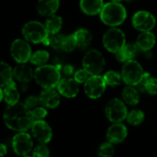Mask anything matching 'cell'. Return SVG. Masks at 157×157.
Wrapping results in <instances>:
<instances>
[{
  "mask_svg": "<svg viewBox=\"0 0 157 157\" xmlns=\"http://www.w3.org/2000/svg\"><path fill=\"white\" fill-rule=\"evenodd\" d=\"M35 120L31 111L24 103L8 106L4 112V122L7 128L17 132H27L31 129Z\"/></svg>",
  "mask_w": 157,
  "mask_h": 157,
  "instance_id": "obj_1",
  "label": "cell"
},
{
  "mask_svg": "<svg viewBox=\"0 0 157 157\" xmlns=\"http://www.w3.org/2000/svg\"><path fill=\"white\" fill-rule=\"evenodd\" d=\"M61 72L57 66L45 64L39 66L34 72V79L38 85L44 89L54 88L58 86L61 79Z\"/></svg>",
  "mask_w": 157,
  "mask_h": 157,
  "instance_id": "obj_2",
  "label": "cell"
},
{
  "mask_svg": "<svg viewBox=\"0 0 157 157\" xmlns=\"http://www.w3.org/2000/svg\"><path fill=\"white\" fill-rule=\"evenodd\" d=\"M126 17V8L121 3L110 2L105 4L100 12V18L102 22L111 27H116L122 24Z\"/></svg>",
  "mask_w": 157,
  "mask_h": 157,
  "instance_id": "obj_3",
  "label": "cell"
},
{
  "mask_svg": "<svg viewBox=\"0 0 157 157\" xmlns=\"http://www.w3.org/2000/svg\"><path fill=\"white\" fill-rule=\"evenodd\" d=\"M22 34L28 41L32 43L43 42L49 35L45 25L39 21L27 22L22 29Z\"/></svg>",
  "mask_w": 157,
  "mask_h": 157,
  "instance_id": "obj_4",
  "label": "cell"
},
{
  "mask_svg": "<svg viewBox=\"0 0 157 157\" xmlns=\"http://www.w3.org/2000/svg\"><path fill=\"white\" fill-rule=\"evenodd\" d=\"M103 44L109 52L116 53L126 44L125 34L120 29L111 28L105 32L103 36Z\"/></svg>",
  "mask_w": 157,
  "mask_h": 157,
  "instance_id": "obj_5",
  "label": "cell"
},
{
  "mask_svg": "<svg viewBox=\"0 0 157 157\" xmlns=\"http://www.w3.org/2000/svg\"><path fill=\"white\" fill-rule=\"evenodd\" d=\"M144 75V69L137 61L131 60V61L124 63V65L121 71V75H122L123 81L127 85L132 86H138Z\"/></svg>",
  "mask_w": 157,
  "mask_h": 157,
  "instance_id": "obj_6",
  "label": "cell"
},
{
  "mask_svg": "<svg viewBox=\"0 0 157 157\" xmlns=\"http://www.w3.org/2000/svg\"><path fill=\"white\" fill-rule=\"evenodd\" d=\"M83 66L90 75H99L105 67V59L98 50H90L84 56Z\"/></svg>",
  "mask_w": 157,
  "mask_h": 157,
  "instance_id": "obj_7",
  "label": "cell"
},
{
  "mask_svg": "<svg viewBox=\"0 0 157 157\" xmlns=\"http://www.w3.org/2000/svg\"><path fill=\"white\" fill-rule=\"evenodd\" d=\"M105 112L108 120L113 123L123 121L125 119H127L128 115V110L125 106V102L118 98H113L108 102L105 109Z\"/></svg>",
  "mask_w": 157,
  "mask_h": 157,
  "instance_id": "obj_8",
  "label": "cell"
},
{
  "mask_svg": "<svg viewBox=\"0 0 157 157\" xmlns=\"http://www.w3.org/2000/svg\"><path fill=\"white\" fill-rule=\"evenodd\" d=\"M12 148L15 154L19 156L28 155L33 148V142L26 132H17L12 139Z\"/></svg>",
  "mask_w": 157,
  "mask_h": 157,
  "instance_id": "obj_9",
  "label": "cell"
},
{
  "mask_svg": "<svg viewBox=\"0 0 157 157\" xmlns=\"http://www.w3.org/2000/svg\"><path fill=\"white\" fill-rule=\"evenodd\" d=\"M10 52L13 59L18 63H26L30 61L32 56L29 44L20 39L14 40L10 47Z\"/></svg>",
  "mask_w": 157,
  "mask_h": 157,
  "instance_id": "obj_10",
  "label": "cell"
},
{
  "mask_svg": "<svg viewBox=\"0 0 157 157\" xmlns=\"http://www.w3.org/2000/svg\"><path fill=\"white\" fill-rule=\"evenodd\" d=\"M107 84L103 76L91 75L85 83V92L86 96L92 99L100 98L106 90Z\"/></svg>",
  "mask_w": 157,
  "mask_h": 157,
  "instance_id": "obj_11",
  "label": "cell"
},
{
  "mask_svg": "<svg viewBox=\"0 0 157 157\" xmlns=\"http://www.w3.org/2000/svg\"><path fill=\"white\" fill-rule=\"evenodd\" d=\"M156 20L153 14L148 11H138L132 17L133 27L140 31H151L155 26Z\"/></svg>",
  "mask_w": 157,
  "mask_h": 157,
  "instance_id": "obj_12",
  "label": "cell"
},
{
  "mask_svg": "<svg viewBox=\"0 0 157 157\" xmlns=\"http://www.w3.org/2000/svg\"><path fill=\"white\" fill-rule=\"evenodd\" d=\"M31 132L33 137L40 144H47L52 138V131L49 124L43 120L34 121L31 127Z\"/></svg>",
  "mask_w": 157,
  "mask_h": 157,
  "instance_id": "obj_13",
  "label": "cell"
},
{
  "mask_svg": "<svg viewBox=\"0 0 157 157\" xmlns=\"http://www.w3.org/2000/svg\"><path fill=\"white\" fill-rule=\"evenodd\" d=\"M58 92L65 98H75L79 92V84L75 78H63L57 86Z\"/></svg>",
  "mask_w": 157,
  "mask_h": 157,
  "instance_id": "obj_14",
  "label": "cell"
},
{
  "mask_svg": "<svg viewBox=\"0 0 157 157\" xmlns=\"http://www.w3.org/2000/svg\"><path fill=\"white\" fill-rule=\"evenodd\" d=\"M128 135V130L124 124L121 122L113 123L107 132V138L111 144H121L122 143Z\"/></svg>",
  "mask_w": 157,
  "mask_h": 157,
  "instance_id": "obj_15",
  "label": "cell"
},
{
  "mask_svg": "<svg viewBox=\"0 0 157 157\" xmlns=\"http://www.w3.org/2000/svg\"><path fill=\"white\" fill-rule=\"evenodd\" d=\"M40 105L46 109H55L60 104V96L53 89H44L40 95Z\"/></svg>",
  "mask_w": 157,
  "mask_h": 157,
  "instance_id": "obj_16",
  "label": "cell"
},
{
  "mask_svg": "<svg viewBox=\"0 0 157 157\" xmlns=\"http://www.w3.org/2000/svg\"><path fill=\"white\" fill-rule=\"evenodd\" d=\"M139 52H140V49L136 43H128V44H125V46L121 51L116 52L115 56L119 62L126 63L128 61L133 60L137 56Z\"/></svg>",
  "mask_w": 157,
  "mask_h": 157,
  "instance_id": "obj_17",
  "label": "cell"
},
{
  "mask_svg": "<svg viewBox=\"0 0 157 157\" xmlns=\"http://www.w3.org/2000/svg\"><path fill=\"white\" fill-rule=\"evenodd\" d=\"M1 100H4L8 106L18 103L19 93L15 83H12L5 87H1Z\"/></svg>",
  "mask_w": 157,
  "mask_h": 157,
  "instance_id": "obj_18",
  "label": "cell"
},
{
  "mask_svg": "<svg viewBox=\"0 0 157 157\" xmlns=\"http://www.w3.org/2000/svg\"><path fill=\"white\" fill-rule=\"evenodd\" d=\"M59 0H39L37 4V11L40 16L51 17L59 8Z\"/></svg>",
  "mask_w": 157,
  "mask_h": 157,
  "instance_id": "obj_19",
  "label": "cell"
},
{
  "mask_svg": "<svg viewBox=\"0 0 157 157\" xmlns=\"http://www.w3.org/2000/svg\"><path fill=\"white\" fill-rule=\"evenodd\" d=\"M14 77L20 83H29L34 77V72L31 67L25 63H19L13 69Z\"/></svg>",
  "mask_w": 157,
  "mask_h": 157,
  "instance_id": "obj_20",
  "label": "cell"
},
{
  "mask_svg": "<svg viewBox=\"0 0 157 157\" xmlns=\"http://www.w3.org/2000/svg\"><path fill=\"white\" fill-rule=\"evenodd\" d=\"M104 6L103 0H80V8L89 16L100 14Z\"/></svg>",
  "mask_w": 157,
  "mask_h": 157,
  "instance_id": "obj_21",
  "label": "cell"
},
{
  "mask_svg": "<svg viewBox=\"0 0 157 157\" xmlns=\"http://www.w3.org/2000/svg\"><path fill=\"white\" fill-rule=\"evenodd\" d=\"M136 44L138 45L140 51L148 52L155 44V36L151 31H143L137 38Z\"/></svg>",
  "mask_w": 157,
  "mask_h": 157,
  "instance_id": "obj_22",
  "label": "cell"
},
{
  "mask_svg": "<svg viewBox=\"0 0 157 157\" xmlns=\"http://www.w3.org/2000/svg\"><path fill=\"white\" fill-rule=\"evenodd\" d=\"M74 36L76 41V46L81 50L86 49L92 41V35L90 31L87 30L86 29H77L74 33Z\"/></svg>",
  "mask_w": 157,
  "mask_h": 157,
  "instance_id": "obj_23",
  "label": "cell"
},
{
  "mask_svg": "<svg viewBox=\"0 0 157 157\" xmlns=\"http://www.w3.org/2000/svg\"><path fill=\"white\" fill-rule=\"evenodd\" d=\"M122 99L128 105L131 106L137 105L140 101V95L138 89H136L132 86H126L122 91Z\"/></svg>",
  "mask_w": 157,
  "mask_h": 157,
  "instance_id": "obj_24",
  "label": "cell"
},
{
  "mask_svg": "<svg viewBox=\"0 0 157 157\" xmlns=\"http://www.w3.org/2000/svg\"><path fill=\"white\" fill-rule=\"evenodd\" d=\"M63 26V19L59 16H51L45 22V27L49 34H57Z\"/></svg>",
  "mask_w": 157,
  "mask_h": 157,
  "instance_id": "obj_25",
  "label": "cell"
},
{
  "mask_svg": "<svg viewBox=\"0 0 157 157\" xmlns=\"http://www.w3.org/2000/svg\"><path fill=\"white\" fill-rule=\"evenodd\" d=\"M0 75H1V87H5L10 84L14 83V81H13V77H14L13 70L11 69V67L7 63H6L4 62L1 63V74H0Z\"/></svg>",
  "mask_w": 157,
  "mask_h": 157,
  "instance_id": "obj_26",
  "label": "cell"
},
{
  "mask_svg": "<svg viewBox=\"0 0 157 157\" xmlns=\"http://www.w3.org/2000/svg\"><path fill=\"white\" fill-rule=\"evenodd\" d=\"M63 38H64V35H63V34H59V33H57V34H49L42 43L44 45L51 46L53 49L61 50L62 49V44H63Z\"/></svg>",
  "mask_w": 157,
  "mask_h": 157,
  "instance_id": "obj_27",
  "label": "cell"
},
{
  "mask_svg": "<svg viewBox=\"0 0 157 157\" xmlns=\"http://www.w3.org/2000/svg\"><path fill=\"white\" fill-rule=\"evenodd\" d=\"M49 57H50V54L48 52L40 50L32 54L30 58V63L38 66H42V65H45V63L48 62Z\"/></svg>",
  "mask_w": 157,
  "mask_h": 157,
  "instance_id": "obj_28",
  "label": "cell"
},
{
  "mask_svg": "<svg viewBox=\"0 0 157 157\" xmlns=\"http://www.w3.org/2000/svg\"><path fill=\"white\" fill-rule=\"evenodd\" d=\"M103 77L107 86H119L121 83V80H123L122 75L116 71H109L104 75Z\"/></svg>",
  "mask_w": 157,
  "mask_h": 157,
  "instance_id": "obj_29",
  "label": "cell"
},
{
  "mask_svg": "<svg viewBox=\"0 0 157 157\" xmlns=\"http://www.w3.org/2000/svg\"><path fill=\"white\" fill-rule=\"evenodd\" d=\"M127 121L132 125H134V126L140 125L144 121V114L140 109H133L128 112Z\"/></svg>",
  "mask_w": 157,
  "mask_h": 157,
  "instance_id": "obj_30",
  "label": "cell"
},
{
  "mask_svg": "<svg viewBox=\"0 0 157 157\" xmlns=\"http://www.w3.org/2000/svg\"><path fill=\"white\" fill-rule=\"evenodd\" d=\"M115 149L113 144H111L110 142L102 144L98 150V155L99 157H113Z\"/></svg>",
  "mask_w": 157,
  "mask_h": 157,
  "instance_id": "obj_31",
  "label": "cell"
},
{
  "mask_svg": "<svg viewBox=\"0 0 157 157\" xmlns=\"http://www.w3.org/2000/svg\"><path fill=\"white\" fill-rule=\"evenodd\" d=\"M75 47H77V46H76V41H75L74 34L73 35H64L61 50H63L66 52H71L75 49Z\"/></svg>",
  "mask_w": 157,
  "mask_h": 157,
  "instance_id": "obj_32",
  "label": "cell"
},
{
  "mask_svg": "<svg viewBox=\"0 0 157 157\" xmlns=\"http://www.w3.org/2000/svg\"><path fill=\"white\" fill-rule=\"evenodd\" d=\"M49 155L50 150L45 144H40L32 150V157H49Z\"/></svg>",
  "mask_w": 157,
  "mask_h": 157,
  "instance_id": "obj_33",
  "label": "cell"
},
{
  "mask_svg": "<svg viewBox=\"0 0 157 157\" xmlns=\"http://www.w3.org/2000/svg\"><path fill=\"white\" fill-rule=\"evenodd\" d=\"M24 105L31 111L32 109L41 106L40 105V98L35 97V96H29V98H27V99L24 102Z\"/></svg>",
  "mask_w": 157,
  "mask_h": 157,
  "instance_id": "obj_34",
  "label": "cell"
},
{
  "mask_svg": "<svg viewBox=\"0 0 157 157\" xmlns=\"http://www.w3.org/2000/svg\"><path fill=\"white\" fill-rule=\"evenodd\" d=\"M88 75H90L88 74V72L86 70L80 69V70H77L76 72H75L74 78L78 84H82V83H86L87 81V79L89 78Z\"/></svg>",
  "mask_w": 157,
  "mask_h": 157,
  "instance_id": "obj_35",
  "label": "cell"
},
{
  "mask_svg": "<svg viewBox=\"0 0 157 157\" xmlns=\"http://www.w3.org/2000/svg\"><path fill=\"white\" fill-rule=\"evenodd\" d=\"M31 114L35 121H40V120H43L47 116L48 111L44 107H38L31 110Z\"/></svg>",
  "mask_w": 157,
  "mask_h": 157,
  "instance_id": "obj_36",
  "label": "cell"
},
{
  "mask_svg": "<svg viewBox=\"0 0 157 157\" xmlns=\"http://www.w3.org/2000/svg\"><path fill=\"white\" fill-rule=\"evenodd\" d=\"M145 91H147L151 95H157V78L151 77L146 86H145Z\"/></svg>",
  "mask_w": 157,
  "mask_h": 157,
  "instance_id": "obj_37",
  "label": "cell"
},
{
  "mask_svg": "<svg viewBox=\"0 0 157 157\" xmlns=\"http://www.w3.org/2000/svg\"><path fill=\"white\" fill-rule=\"evenodd\" d=\"M150 78H151L150 74L149 73H144V76H143V78L141 80V82L138 84V86H136L138 87V91L139 90L140 91H145V86H146V84H147V82H148V80Z\"/></svg>",
  "mask_w": 157,
  "mask_h": 157,
  "instance_id": "obj_38",
  "label": "cell"
},
{
  "mask_svg": "<svg viewBox=\"0 0 157 157\" xmlns=\"http://www.w3.org/2000/svg\"><path fill=\"white\" fill-rule=\"evenodd\" d=\"M61 72V74L66 75V76H70L74 74V67L72 65L66 64V65H63L62 67L58 68Z\"/></svg>",
  "mask_w": 157,
  "mask_h": 157,
  "instance_id": "obj_39",
  "label": "cell"
},
{
  "mask_svg": "<svg viewBox=\"0 0 157 157\" xmlns=\"http://www.w3.org/2000/svg\"><path fill=\"white\" fill-rule=\"evenodd\" d=\"M1 157H4L6 155V153H7V149H6V145L4 144H1Z\"/></svg>",
  "mask_w": 157,
  "mask_h": 157,
  "instance_id": "obj_40",
  "label": "cell"
},
{
  "mask_svg": "<svg viewBox=\"0 0 157 157\" xmlns=\"http://www.w3.org/2000/svg\"><path fill=\"white\" fill-rule=\"evenodd\" d=\"M111 2H116V3H121V1H124V0H110ZM127 1V0H126Z\"/></svg>",
  "mask_w": 157,
  "mask_h": 157,
  "instance_id": "obj_41",
  "label": "cell"
},
{
  "mask_svg": "<svg viewBox=\"0 0 157 157\" xmlns=\"http://www.w3.org/2000/svg\"><path fill=\"white\" fill-rule=\"evenodd\" d=\"M21 157H29V156H27V155H26V156H21Z\"/></svg>",
  "mask_w": 157,
  "mask_h": 157,
  "instance_id": "obj_42",
  "label": "cell"
}]
</instances>
